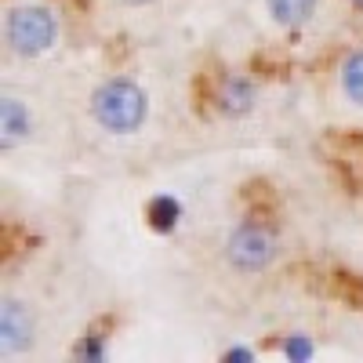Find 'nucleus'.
Instances as JSON below:
<instances>
[{
    "mask_svg": "<svg viewBox=\"0 0 363 363\" xmlns=\"http://www.w3.org/2000/svg\"><path fill=\"white\" fill-rule=\"evenodd\" d=\"M284 255L287 233L277 218L262 215V211L233 218L218 236V269L233 280H265L269 272L280 269Z\"/></svg>",
    "mask_w": 363,
    "mask_h": 363,
    "instance_id": "nucleus-1",
    "label": "nucleus"
},
{
    "mask_svg": "<svg viewBox=\"0 0 363 363\" xmlns=\"http://www.w3.org/2000/svg\"><path fill=\"white\" fill-rule=\"evenodd\" d=\"M342 4H345L352 15H359V18H363V0H342Z\"/></svg>",
    "mask_w": 363,
    "mask_h": 363,
    "instance_id": "nucleus-10",
    "label": "nucleus"
},
{
    "mask_svg": "<svg viewBox=\"0 0 363 363\" xmlns=\"http://www.w3.org/2000/svg\"><path fill=\"white\" fill-rule=\"evenodd\" d=\"M44 330L40 301L26 291L8 287L0 298V356L4 359H26L33 356Z\"/></svg>",
    "mask_w": 363,
    "mask_h": 363,
    "instance_id": "nucleus-6",
    "label": "nucleus"
},
{
    "mask_svg": "<svg viewBox=\"0 0 363 363\" xmlns=\"http://www.w3.org/2000/svg\"><path fill=\"white\" fill-rule=\"evenodd\" d=\"M330 95L349 113H363V40L349 44L330 66Z\"/></svg>",
    "mask_w": 363,
    "mask_h": 363,
    "instance_id": "nucleus-8",
    "label": "nucleus"
},
{
    "mask_svg": "<svg viewBox=\"0 0 363 363\" xmlns=\"http://www.w3.org/2000/svg\"><path fill=\"white\" fill-rule=\"evenodd\" d=\"M323 0H258V18L277 37H298L320 18Z\"/></svg>",
    "mask_w": 363,
    "mask_h": 363,
    "instance_id": "nucleus-7",
    "label": "nucleus"
},
{
    "mask_svg": "<svg viewBox=\"0 0 363 363\" xmlns=\"http://www.w3.org/2000/svg\"><path fill=\"white\" fill-rule=\"evenodd\" d=\"M116 8H128V11H145V8H153L160 4V0H113Z\"/></svg>",
    "mask_w": 363,
    "mask_h": 363,
    "instance_id": "nucleus-9",
    "label": "nucleus"
},
{
    "mask_svg": "<svg viewBox=\"0 0 363 363\" xmlns=\"http://www.w3.org/2000/svg\"><path fill=\"white\" fill-rule=\"evenodd\" d=\"M87 124L102 138H138L153 120V91L138 73H106L84 95Z\"/></svg>",
    "mask_w": 363,
    "mask_h": 363,
    "instance_id": "nucleus-2",
    "label": "nucleus"
},
{
    "mask_svg": "<svg viewBox=\"0 0 363 363\" xmlns=\"http://www.w3.org/2000/svg\"><path fill=\"white\" fill-rule=\"evenodd\" d=\"M207 109L222 124H244L265 99V84L244 66H218L207 80Z\"/></svg>",
    "mask_w": 363,
    "mask_h": 363,
    "instance_id": "nucleus-5",
    "label": "nucleus"
},
{
    "mask_svg": "<svg viewBox=\"0 0 363 363\" xmlns=\"http://www.w3.org/2000/svg\"><path fill=\"white\" fill-rule=\"evenodd\" d=\"M51 135V116L40 95L26 87H4L0 95V149L4 157L44 145Z\"/></svg>",
    "mask_w": 363,
    "mask_h": 363,
    "instance_id": "nucleus-4",
    "label": "nucleus"
},
{
    "mask_svg": "<svg viewBox=\"0 0 363 363\" xmlns=\"http://www.w3.org/2000/svg\"><path fill=\"white\" fill-rule=\"evenodd\" d=\"M0 40L15 62H48L66 40V15L55 0H8L0 15Z\"/></svg>",
    "mask_w": 363,
    "mask_h": 363,
    "instance_id": "nucleus-3",
    "label": "nucleus"
}]
</instances>
